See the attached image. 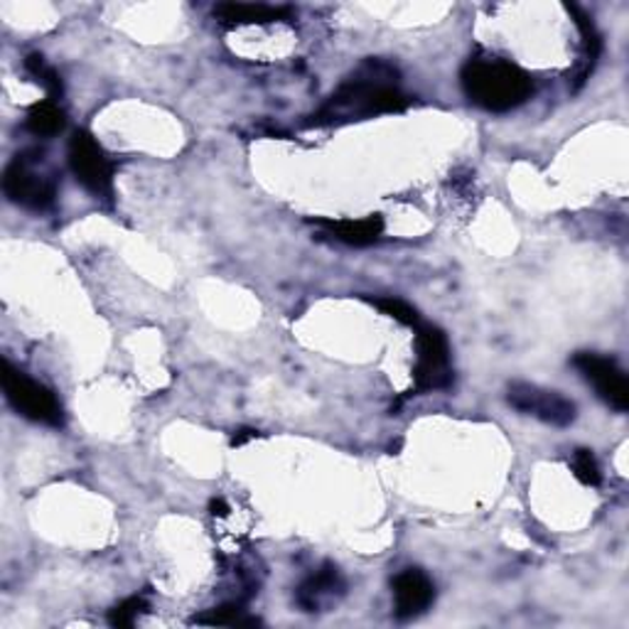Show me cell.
Instances as JSON below:
<instances>
[{
  "instance_id": "2",
  "label": "cell",
  "mask_w": 629,
  "mask_h": 629,
  "mask_svg": "<svg viewBox=\"0 0 629 629\" xmlns=\"http://www.w3.org/2000/svg\"><path fill=\"white\" fill-rule=\"evenodd\" d=\"M465 97L479 109L505 113L521 107L533 93V79L514 62L499 57H475L463 67Z\"/></svg>"
},
{
  "instance_id": "9",
  "label": "cell",
  "mask_w": 629,
  "mask_h": 629,
  "mask_svg": "<svg viewBox=\"0 0 629 629\" xmlns=\"http://www.w3.org/2000/svg\"><path fill=\"white\" fill-rule=\"evenodd\" d=\"M394 600L398 620H413L435 600V585L421 569H406L394 578Z\"/></svg>"
},
{
  "instance_id": "10",
  "label": "cell",
  "mask_w": 629,
  "mask_h": 629,
  "mask_svg": "<svg viewBox=\"0 0 629 629\" xmlns=\"http://www.w3.org/2000/svg\"><path fill=\"white\" fill-rule=\"evenodd\" d=\"M344 578L338 565L324 563L320 571H314L310 578L298 588V605L306 613H320L324 605H330L344 595Z\"/></svg>"
},
{
  "instance_id": "12",
  "label": "cell",
  "mask_w": 629,
  "mask_h": 629,
  "mask_svg": "<svg viewBox=\"0 0 629 629\" xmlns=\"http://www.w3.org/2000/svg\"><path fill=\"white\" fill-rule=\"evenodd\" d=\"M214 18L227 25H266L276 20H290L293 8L256 5V3H222L214 8Z\"/></svg>"
},
{
  "instance_id": "19",
  "label": "cell",
  "mask_w": 629,
  "mask_h": 629,
  "mask_svg": "<svg viewBox=\"0 0 629 629\" xmlns=\"http://www.w3.org/2000/svg\"><path fill=\"white\" fill-rule=\"evenodd\" d=\"M256 435H258V431H254V428H241V431H236V433H234L232 445H234V448L244 445V443H249V440H254Z\"/></svg>"
},
{
  "instance_id": "17",
  "label": "cell",
  "mask_w": 629,
  "mask_h": 629,
  "mask_svg": "<svg viewBox=\"0 0 629 629\" xmlns=\"http://www.w3.org/2000/svg\"><path fill=\"white\" fill-rule=\"evenodd\" d=\"M372 306L379 308L384 314H389V318L398 320L401 324H408V328H418V312L416 308L408 306L406 300H398V298H372Z\"/></svg>"
},
{
  "instance_id": "13",
  "label": "cell",
  "mask_w": 629,
  "mask_h": 629,
  "mask_svg": "<svg viewBox=\"0 0 629 629\" xmlns=\"http://www.w3.org/2000/svg\"><path fill=\"white\" fill-rule=\"evenodd\" d=\"M25 125L37 139H52V135L65 129V111L55 101H40L35 107H30Z\"/></svg>"
},
{
  "instance_id": "8",
  "label": "cell",
  "mask_w": 629,
  "mask_h": 629,
  "mask_svg": "<svg viewBox=\"0 0 629 629\" xmlns=\"http://www.w3.org/2000/svg\"><path fill=\"white\" fill-rule=\"evenodd\" d=\"M573 366L583 374L585 382L593 384V389L603 401L625 413L629 408V384L625 372L617 366L610 356H600L593 352H578L573 356Z\"/></svg>"
},
{
  "instance_id": "15",
  "label": "cell",
  "mask_w": 629,
  "mask_h": 629,
  "mask_svg": "<svg viewBox=\"0 0 629 629\" xmlns=\"http://www.w3.org/2000/svg\"><path fill=\"white\" fill-rule=\"evenodd\" d=\"M25 69L30 71V77H33L42 89L49 93V99H59L62 97V79L59 75L52 67L45 65V57L42 55H30L25 59Z\"/></svg>"
},
{
  "instance_id": "18",
  "label": "cell",
  "mask_w": 629,
  "mask_h": 629,
  "mask_svg": "<svg viewBox=\"0 0 629 629\" xmlns=\"http://www.w3.org/2000/svg\"><path fill=\"white\" fill-rule=\"evenodd\" d=\"M143 610H148V603H145L143 597H129V600H123L121 605L113 607L109 622L113 627H133Z\"/></svg>"
},
{
  "instance_id": "20",
  "label": "cell",
  "mask_w": 629,
  "mask_h": 629,
  "mask_svg": "<svg viewBox=\"0 0 629 629\" xmlns=\"http://www.w3.org/2000/svg\"><path fill=\"white\" fill-rule=\"evenodd\" d=\"M209 509H212L214 517H227V514H229V507H227L224 499H212V505H209Z\"/></svg>"
},
{
  "instance_id": "7",
  "label": "cell",
  "mask_w": 629,
  "mask_h": 629,
  "mask_svg": "<svg viewBox=\"0 0 629 629\" xmlns=\"http://www.w3.org/2000/svg\"><path fill=\"white\" fill-rule=\"evenodd\" d=\"M507 398L519 413L533 416V418H539V421L555 426V428L571 426L575 418H578V408H575L571 398H565L559 391L541 389V386L537 384L514 382L509 384Z\"/></svg>"
},
{
  "instance_id": "3",
  "label": "cell",
  "mask_w": 629,
  "mask_h": 629,
  "mask_svg": "<svg viewBox=\"0 0 629 629\" xmlns=\"http://www.w3.org/2000/svg\"><path fill=\"white\" fill-rule=\"evenodd\" d=\"M30 155L33 153H18L13 161L8 163L3 175V190L10 202L42 212V209L55 205L57 180L52 175L37 170V153L35 157Z\"/></svg>"
},
{
  "instance_id": "14",
  "label": "cell",
  "mask_w": 629,
  "mask_h": 629,
  "mask_svg": "<svg viewBox=\"0 0 629 629\" xmlns=\"http://www.w3.org/2000/svg\"><path fill=\"white\" fill-rule=\"evenodd\" d=\"M195 625H209V627H256L261 625L256 617H251L241 605H222L214 610H207L197 615Z\"/></svg>"
},
{
  "instance_id": "4",
  "label": "cell",
  "mask_w": 629,
  "mask_h": 629,
  "mask_svg": "<svg viewBox=\"0 0 629 629\" xmlns=\"http://www.w3.org/2000/svg\"><path fill=\"white\" fill-rule=\"evenodd\" d=\"M3 391L8 404L13 406L20 416L30 418V421L45 426L65 423V413H62L57 396L52 394L47 386L30 379L25 372L15 369L10 362H3Z\"/></svg>"
},
{
  "instance_id": "16",
  "label": "cell",
  "mask_w": 629,
  "mask_h": 629,
  "mask_svg": "<svg viewBox=\"0 0 629 629\" xmlns=\"http://www.w3.org/2000/svg\"><path fill=\"white\" fill-rule=\"evenodd\" d=\"M571 467H573V475L578 477L583 485H591V487H597L600 485V467H597V460L593 455V450H585V448H578L573 453L571 457Z\"/></svg>"
},
{
  "instance_id": "1",
  "label": "cell",
  "mask_w": 629,
  "mask_h": 629,
  "mask_svg": "<svg viewBox=\"0 0 629 629\" xmlns=\"http://www.w3.org/2000/svg\"><path fill=\"white\" fill-rule=\"evenodd\" d=\"M411 97L398 87V69L384 59H364L352 77L312 113L306 125H342L404 111Z\"/></svg>"
},
{
  "instance_id": "6",
  "label": "cell",
  "mask_w": 629,
  "mask_h": 629,
  "mask_svg": "<svg viewBox=\"0 0 629 629\" xmlns=\"http://www.w3.org/2000/svg\"><path fill=\"white\" fill-rule=\"evenodd\" d=\"M69 167L77 183L91 195L109 197L113 187V165L91 133L75 131L69 141Z\"/></svg>"
},
{
  "instance_id": "11",
  "label": "cell",
  "mask_w": 629,
  "mask_h": 629,
  "mask_svg": "<svg viewBox=\"0 0 629 629\" xmlns=\"http://www.w3.org/2000/svg\"><path fill=\"white\" fill-rule=\"evenodd\" d=\"M314 224L324 229V234L342 241L347 246H369L384 232V219L379 214L364 217V219H314Z\"/></svg>"
},
{
  "instance_id": "5",
  "label": "cell",
  "mask_w": 629,
  "mask_h": 629,
  "mask_svg": "<svg viewBox=\"0 0 629 629\" xmlns=\"http://www.w3.org/2000/svg\"><path fill=\"white\" fill-rule=\"evenodd\" d=\"M416 352L418 362L413 369L418 391H438L453 382L450 372V344L443 330L433 324H418L416 328Z\"/></svg>"
}]
</instances>
